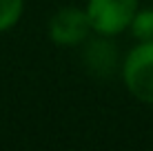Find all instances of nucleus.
Listing matches in <instances>:
<instances>
[{
    "label": "nucleus",
    "mask_w": 153,
    "mask_h": 151,
    "mask_svg": "<svg viewBox=\"0 0 153 151\" xmlns=\"http://www.w3.org/2000/svg\"><path fill=\"white\" fill-rule=\"evenodd\" d=\"M131 33L138 42H149L153 40V7L138 9V13L131 20Z\"/></svg>",
    "instance_id": "39448f33"
},
{
    "label": "nucleus",
    "mask_w": 153,
    "mask_h": 151,
    "mask_svg": "<svg viewBox=\"0 0 153 151\" xmlns=\"http://www.w3.org/2000/svg\"><path fill=\"white\" fill-rule=\"evenodd\" d=\"M84 65L89 67V71L96 76H109L113 74V69L118 67V49L113 42H109L107 36H100L98 40H91L84 47Z\"/></svg>",
    "instance_id": "20e7f679"
},
{
    "label": "nucleus",
    "mask_w": 153,
    "mask_h": 151,
    "mask_svg": "<svg viewBox=\"0 0 153 151\" xmlns=\"http://www.w3.org/2000/svg\"><path fill=\"white\" fill-rule=\"evenodd\" d=\"M122 82L138 102L153 105V40L138 42L122 60Z\"/></svg>",
    "instance_id": "f257e3e1"
},
{
    "label": "nucleus",
    "mask_w": 153,
    "mask_h": 151,
    "mask_svg": "<svg viewBox=\"0 0 153 151\" xmlns=\"http://www.w3.org/2000/svg\"><path fill=\"white\" fill-rule=\"evenodd\" d=\"M25 11V0H0V33L13 29Z\"/></svg>",
    "instance_id": "423d86ee"
},
{
    "label": "nucleus",
    "mask_w": 153,
    "mask_h": 151,
    "mask_svg": "<svg viewBox=\"0 0 153 151\" xmlns=\"http://www.w3.org/2000/svg\"><path fill=\"white\" fill-rule=\"evenodd\" d=\"M87 16L98 36H120L131 27L140 9V0H87Z\"/></svg>",
    "instance_id": "f03ea898"
},
{
    "label": "nucleus",
    "mask_w": 153,
    "mask_h": 151,
    "mask_svg": "<svg viewBox=\"0 0 153 151\" xmlns=\"http://www.w3.org/2000/svg\"><path fill=\"white\" fill-rule=\"evenodd\" d=\"M91 31L87 9L80 7H62L49 20V38L58 47H80Z\"/></svg>",
    "instance_id": "7ed1b4c3"
}]
</instances>
